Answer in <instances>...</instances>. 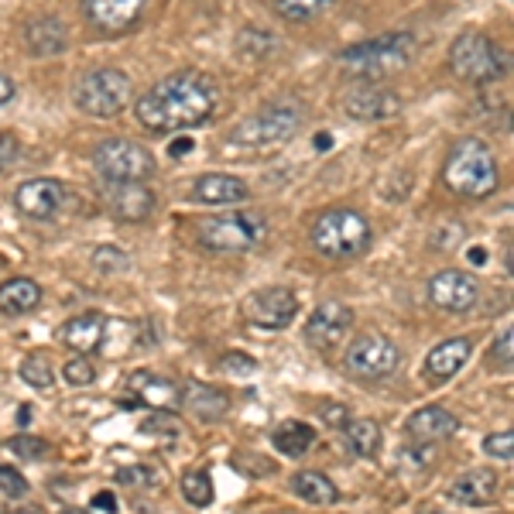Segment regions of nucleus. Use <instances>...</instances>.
I'll return each instance as SVG.
<instances>
[{
  "label": "nucleus",
  "instance_id": "f257e3e1",
  "mask_svg": "<svg viewBox=\"0 0 514 514\" xmlns=\"http://www.w3.org/2000/svg\"><path fill=\"white\" fill-rule=\"evenodd\" d=\"M216 107H220V83H216L210 72L182 69L151 86L134 103V117H138L144 131L172 134L206 124Z\"/></svg>",
  "mask_w": 514,
  "mask_h": 514
},
{
  "label": "nucleus",
  "instance_id": "f03ea898",
  "mask_svg": "<svg viewBox=\"0 0 514 514\" xmlns=\"http://www.w3.org/2000/svg\"><path fill=\"white\" fill-rule=\"evenodd\" d=\"M443 182L456 196L463 199H484L491 196L501 182V172H497V158L494 151L487 148L480 138H467L460 141L446 158L443 168Z\"/></svg>",
  "mask_w": 514,
  "mask_h": 514
},
{
  "label": "nucleus",
  "instance_id": "7ed1b4c3",
  "mask_svg": "<svg viewBox=\"0 0 514 514\" xmlns=\"http://www.w3.org/2000/svg\"><path fill=\"white\" fill-rule=\"evenodd\" d=\"M412 59H415V38L408 31H395V35H377L371 42L343 48L336 55V66L357 79H381L388 72L405 69Z\"/></svg>",
  "mask_w": 514,
  "mask_h": 514
},
{
  "label": "nucleus",
  "instance_id": "20e7f679",
  "mask_svg": "<svg viewBox=\"0 0 514 514\" xmlns=\"http://www.w3.org/2000/svg\"><path fill=\"white\" fill-rule=\"evenodd\" d=\"M312 247L329 261H353L371 247V223L357 210H326L312 223Z\"/></svg>",
  "mask_w": 514,
  "mask_h": 514
},
{
  "label": "nucleus",
  "instance_id": "39448f33",
  "mask_svg": "<svg viewBox=\"0 0 514 514\" xmlns=\"http://www.w3.org/2000/svg\"><path fill=\"white\" fill-rule=\"evenodd\" d=\"M302 127V103L299 100H275L244 117L234 131L227 134V144H240V148H275L299 134Z\"/></svg>",
  "mask_w": 514,
  "mask_h": 514
},
{
  "label": "nucleus",
  "instance_id": "423d86ee",
  "mask_svg": "<svg viewBox=\"0 0 514 514\" xmlns=\"http://www.w3.org/2000/svg\"><path fill=\"white\" fill-rule=\"evenodd\" d=\"M196 237L199 247H206L213 254H240V251H251V247H257L268 237V223H264L261 213L230 210L210 216V220H199Z\"/></svg>",
  "mask_w": 514,
  "mask_h": 514
},
{
  "label": "nucleus",
  "instance_id": "0eeeda50",
  "mask_svg": "<svg viewBox=\"0 0 514 514\" xmlns=\"http://www.w3.org/2000/svg\"><path fill=\"white\" fill-rule=\"evenodd\" d=\"M131 93H134L131 76L110 66L83 72V76L72 83V100L90 117H117L120 110L131 103Z\"/></svg>",
  "mask_w": 514,
  "mask_h": 514
},
{
  "label": "nucleus",
  "instance_id": "6e6552de",
  "mask_svg": "<svg viewBox=\"0 0 514 514\" xmlns=\"http://www.w3.org/2000/svg\"><path fill=\"white\" fill-rule=\"evenodd\" d=\"M93 168L114 186V182H148L158 165L155 155L144 144L127 138H110L93 151Z\"/></svg>",
  "mask_w": 514,
  "mask_h": 514
},
{
  "label": "nucleus",
  "instance_id": "1a4fd4ad",
  "mask_svg": "<svg viewBox=\"0 0 514 514\" xmlns=\"http://www.w3.org/2000/svg\"><path fill=\"white\" fill-rule=\"evenodd\" d=\"M449 69L463 79V83H494L508 72V55L497 52V45L484 35H463L449 48Z\"/></svg>",
  "mask_w": 514,
  "mask_h": 514
},
{
  "label": "nucleus",
  "instance_id": "9d476101",
  "mask_svg": "<svg viewBox=\"0 0 514 514\" xmlns=\"http://www.w3.org/2000/svg\"><path fill=\"white\" fill-rule=\"evenodd\" d=\"M398 360H401V353L388 336L367 333L350 343L343 364H347V371L353 377H360V381H381V377L398 371Z\"/></svg>",
  "mask_w": 514,
  "mask_h": 514
},
{
  "label": "nucleus",
  "instance_id": "9b49d317",
  "mask_svg": "<svg viewBox=\"0 0 514 514\" xmlns=\"http://www.w3.org/2000/svg\"><path fill=\"white\" fill-rule=\"evenodd\" d=\"M244 312H247V319L261 329H285L295 319V312H299V299H295L292 288L268 285L244 302Z\"/></svg>",
  "mask_w": 514,
  "mask_h": 514
},
{
  "label": "nucleus",
  "instance_id": "f8f14e48",
  "mask_svg": "<svg viewBox=\"0 0 514 514\" xmlns=\"http://www.w3.org/2000/svg\"><path fill=\"white\" fill-rule=\"evenodd\" d=\"M477 295H480V281L467 275V271L449 268V271H439V275L429 281L432 305H439V309L446 312H456V316L470 312L473 305H477Z\"/></svg>",
  "mask_w": 514,
  "mask_h": 514
},
{
  "label": "nucleus",
  "instance_id": "ddd939ff",
  "mask_svg": "<svg viewBox=\"0 0 514 514\" xmlns=\"http://www.w3.org/2000/svg\"><path fill=\"white\" fill-rule=\"evenodd\" d=\"M144 7H148V0H83L86 21L100 31H110V35L134 28L141 21Z\"/></svg>",
  "mask_w": 514,
  "mask_h": 514
},
{
  "label": "nucleus",
  "instance_id": "4468645a",
  "mask_svg": "<svg viewBox=\"0 0 514 514\" xmlns=\"http://www.w3.org/2000/svg\"><path fill=\"white\" fill-rule=\"evenodd\" d=\"M62 199H66V186L55 179H31L14 192V203L28 220H52L62 210Z\"/></svg>",
  "mask_w": 514,
  "mask_h": 514
},
{
  "label": "nucleus",
  "instance_id": "2eb2a0df",
  "mask_svg": "<svg viewBox=\"0 0 514 514\" xmlns=\"http://www.w3.org/2000/svg\"><path fill=\"white\" fill-rule=\"evenodd\" d=\"M401 110V96L388 86H364V90L350 93L343 100V114L350 120H364V124H374V120H388Z\"/></svg>",
  "mask_w": 514,
  "mask_h": 514
},
{
  "label": "nucleus",
  "instance_id": "dca6fc26",
  "mask_svg": "<svg viewBox=\"0 0 514 514\" xmlns=\"http://www.w3.org/2000/svg\"><path fill=\"white\" fill-rule=\"evenodd\" d=\"M107 206L117 220L141 223L155 213V192L144 186V182H114L107 189Z\"/></svg>",
  "mask_w": 514,
  "mask_h": 514
},
{
  "label": "nucleus",
  "instance_id": "f3484780",
  "mask_svg": "<svg viewBox=\"0 0 514 514\" xmlns=\"http://www.w3.org/2000/svg\"><path fill=\"white\" fill-rule=\"evenodd\" d=\"M353 323V312L350 305L343 302H323L316 312L309 316V323H305V340L312 343V347H333L336 340H343V333L350 329Z\"/></svg>",
  "mask_w": 514,
  "mask_h": 514
},
{
  "label": "nucleus",
  "instance_id": "a211bd4d",
  "mask_svg": "<svg viewBox=\"0 0 514 514\" xmlns=\"http://www.w3.org/2000/svg\"><path fill=\"white\" fill-rule=\"evenodd\" d=\"M127 384H131V395H138L134 398L138 405H148V408H155V412H175V408H182V388L172 381V377L138 371V374H131Z\"/></svg>",
  "mask_w": 514,
  "mask_h": 514
},
{
  "label": "nucleus",
  "instance_id": "6ab92c4d",
  "mask_svg": "<svg viewBox=\"0 0 514 514\" xmlns=\"http://www.w3.org/2000/svg\"><path fill=\"white\" fill-rule=\"evenodd\" d=\"M497 491H501V480L494 470H467L446 487V497L456 504H467V508H480V504H491Z\"/></svg>",
  "mask_w": 514,
  "mask_h": 514
},
{
  "label": "nucleus",
  "instance_id": "aec40b11",
  "mask_svg": "<svg viewBox=\"0 0 514 514\" xmlns=\"http://www.w3.org/2000/svg\"><path fill=\"white\" fill-rule=\"evenodd\" d=\"M456 429H460V422H456L453 415L439 405H425L405 422L408 439H415V443H422V446L446 443L449 436H456Z\"/></svg>",
  "mask_w": 514,
  "mask_h": 514
},
{
  "label": "nucleus",
  "instance_id": "412c9836",
  "mask_svg": "<svg viewBox=\"0 0 514 514\" xmlns=\"http://www.w3.org/2000/svg\"><path fill=\"white\" fill-rule=\"evenodd\" d=\"M470 353H473V343L467 336H453V340L429 350V357H425V374H429L432 381H449V377L460 374V367L470 360Z\"/></svg>",
  "mask_w": 514,
  "mask_h": 514
},
{
  "label": "nucleus",
  "instance_id": "4be33fe9",
  "mask_svg": "<svg viewBox=\"0 0 514 514\" xmlns=\"http://www.w3.org/2000/svg\"><path fill=\"white\" fill-rule=\"evenodd\" d=\"M247 182H240L237 175H203L192 189V199L203 206H234V203H244L247 199Z\"/></svg>",
  "mask_w": 514,
  "mask_h": 514
},
{
  "label": "nucleus",
  "instance_id": "5701e85b",
  "mask_svg": "<svg viewBox=\"0 0 514 514\" xmlns=\"http://www.w3.org/2000/svg\"><path fill=\"white\" fill-rule=\"evenodd\" d=\"M103 326H107V319L100 312H83V316H72L69 323L59 326V340L72 353H93L103 340Z\"/></svg>",
  "mask_w": 514,
  "mask_h": 514
},
{
  "label": "nucleus",
  "instance_id": "b1692460",
  "mask_svg": "<svg viewBox=\"0 0 514 514\" xmlns=\"http://www.w3.org/2000/svg\"><path fill=\"white\" fill-rule=\"evenodd\" d=\"M182 408H186L189 415H196L199 422H220L223 415L230 412V398L223 395L220 388L189 381L186 388H182Z\"/></svg>",
  "mask_w": 514,
  "mask_h": 514
},
{
  "label": "nucleus",
  "instance_id": "393cba45",
  "mask_svg": "<svg viewBox=\"0 0 514 514\" xmlns=\"http://www.w3.org/2000/svg\"><path fill=\"white\" fill-rule=\"evenodd\" d=\"M24 45H28L31 55H59L66 52V24L52 14L45 18H35L24 28Z\"/></svg>",
  "mask_w": 514,
  "mask_h": 514
},
{
  "label": "nucleus",
  "instance_id": "a878e982",
  "mask_svg": "<svg viewBox=\"0 0 514 514\" xmlns=\"http://www.w3.org/2000/svg\"><path fill=\"white\" fill-rule=\"evenodd\" d=\"M42 302V285L31 278H11L0 285V312L7 316H28Z\"/></svg>",
  "mask_w": 514,
  "mask_h": 514
},
{
  "label": "nucleus",
  "instance_id": "bb28decb",
  "mask_svg": "<svg viewBox=\"0 0 514 514\" xmlns=\"http://www.w3.org/2000/svg\"><path fill=\"white\" fill-rule=\"evenodd\" d=\"M292 491L302 497V501H309V504H336L340 501V491H336V484L326 477V473H319V470H302V473H295L292 477Z\"/></svg>",
  "mask_w": 514,
  "mask_h": 514
},
{
  "label": "nucleus",
  "instance_id": "cd10ccee",
  "mask_svg": "<svg viewBox=\"0 0 514 514\" xmlns=\"http://www.w3.org/2000/svg\"><path fill=\"white\" fill-rule=\"evenodd\" d=\"M312 446H316V429L299 422V419L281 422L275 429V449H281L285 456H292V460L295 456H305Z\"/></svg>",
  "mask_w": 514,
  "mask_h": 514
},
{
  "label": "nucleus",
  "instance_id": "c85d7f7f",
  "mask_svg": "<svg viewBox=\"0 0 514 514\" xmlns=\"http://www.w3.org/2000/svg\"><path fill=\"white\" fill-rule=\"evenodd\" d=\"M343 436H347V446L353 453L364 456V460H371V456H377V449H381V425L374 419L343 422Z\"/></svg>",
  "mask_w": 514,
  "mask_h": 514
},
{
  "label": "nucleus",
  "instance_id": "c756f323",
  "mask_svg": "<svg viewBox=\"0 0 514 514\" xmlns=\"http://www.w3.org/2000/svg\"><path fill=\"white\" fill-rule=\"evenodd\" d=\"M278 48H281V42L264 28H244V31H240V38H237V52H240V59H247V62L271 59Z\"/></svg>",
  "mask_w": 514,
  "mask_h": 514
},
{
  "label": "nucleus",
  "instance_id": "7c9ffc66",
  "mask_svg": "<svg viewBox=\"0 0 514 514\" xmlns=\"http://www.w3.org/2000/svg\"><path fill=\"white\" fill-rule=\"evenodd\" d=\"M271 4H275V11H278L285 21L302 24V21L319 18V14H323L326 7L333 4V0H271Z\"/></svg>",
  "mask_w": 514,
  "mask_h": 514
},
{
  "label": "nucleus",
  "instance_id": "2f4dec72",
  "mask_svg": "<svg viewBox=\"0 0 514 514\" xmlns=\"http://www.w3.org/2000/svg\"><path fill=\"white\" fill-rule=\"evenodd\" d=\"M182 494H186L189 504H196V508H210L213 504V480L206 470H189L186 477H182Z\"/></svg>",
  "mask_w": 514,
  "mask_h": 514
},
{
  "label": "nucleus",
  "instance_id": "473e14b6",
  "mask_svg": "<svg viewBox=\"0 0 514 514\" xmlns=\"http://www.w3.org/2000/svg\"><path fill=\"white\" fill-rule=\"evenodd\" d=\"M21 381L31 384V388H38V391H45V388H52V384H55V371L48 367L45 357H28L21 364Z\"/></svg>",
  "mask_w": 514,
  "mask_h": 514
},
{
  "label": "nucleus",
  "instance_id": "72a5a7b5",
  "mask_svg": "<svg viewBox=\"0 0 514 514\" xmlns=\"http://www.w3.org/2000/svg\"><path fill=\"white\" fill-rule=\"evenodd\" d=\"M62 377H66L69 384H76V388H86V384L96 381V367L86 357H72L62 364Z\"/></svg>",
  "mask_w": 514,
  "mask_h": 514
},
{
  "label": "nucleus",
  "instance_id": "f704fd0d",
  "mask_svg": "<svg viewBox=\"0 0 514 514\" xmlns=\"http://www.w3.org/2000/svg\"><path fill=\"white\" fill-rule=\"evenodd\" d=\"M93 264L103 271V275H117V271H127V254L120 247H96L93 251Z\"/></svg>",
  "mask_w": 514,
  "mask_h": 514
},
{
  "label": "nucleus",
  "instance_id": "c9c22d12",
  "mask_svg": "<svg viewBox=\"0 0 514 514\" xmlns=\"http://www.w3.org/2000/svg\"><path fill=\"white\" fill-rule=\"evenodd\" d=\"M7 449H11L14 456H21V460H45L48 443L35 436H14L11 443H7Z\"/></svg>",
  "mask_w": 514,
  "mask_h": 514
},
{
  "label": "nucleus",
  "instance_id": "e433bc0d",
  "mask_svg": "<svg viewBox=\"0 0 514 514\" xmlns=\"http://www.w3.org/2000/svg\"><path fill=\"white\" fill-rule=\"evenodd\" d=\"M484 453L494 456V460L511 463V456H514V432L504 429V432H494V436H487L484 439Z\"/></svg>",
  "mask_w": 514,
  "mask_h": 514
},
{
  "label": "nucleus",
  "instance_id": "4c0bfd02",
  "mask_svg": "<svg viewBox=\"0 0 514 514\" xmlns=\"http://www.w3.org/2000/svg\"><path fill=\"white\" fill-rule=\"evenodd\" d=\"M223 371L234 374V377H251V374L257 371V360H254V357H247V353L230 350L227 357H223Z\"/></svg>",
  "mask_w": 514,
  "mask_h": 514
},
{
  "label": "nucleus",
  "instance_id": "58836bf2",
  "mask_svg": "<svg viewBox=\"0 0 514 514\" xmlns=\"http://www.w3.org/2000/svg\"><path fill=\"white\" fill-rule=\"evenodd\" d=\"M0 491L7 497H24L28 494V480H24L14 467H0Z\"/></svg>",
  "mask_w": 514,
  "mask_h": 514
},
{
  "label": "nucleus",
  "instance_id": "ea45409f",
  "mask_svg": "<svg viewBox=\"0 0 514 514\" xmlns=\"http://www.w3.org/2000/svg\"><path fill=\"white\" fill-rule=\"evenodd\" d=\"M21 158V141L14 134H4L0 131V172H7L11 165H18Z\"/></svg>",
  "mask_w": 514,
  "mask_h": 514
},
{
  "label": "nucleus",
  "instance_id": "a19ab883",
  "mask_svg": "<svg viewBox=\"0 0 514 514\" xmlns=\"http://www.w3.org/2000/svg\"><path fill=\"white\" fill-rule=\"evenodd\" d=\"M141 432H148V436H179V425H175L172 419H162V415H155V419L141 422Z\"/></svg>",
  "mask_w": 514,
  "mask_h": 514
},
{
  "label": "nucleus",
  "instance_id": "79ce46f5",
  "mask_svg": "<svg viewBox=\"0 0 514 514\" xmlns=\"http://www.w3.org/2000/svg\"><path fill=\"white\" fill-rule=\"evenodd\" d=\"M117 480L124 487H141V484H148V470H144V467H124L117 473Z\"/></svg>",
  "mask_w": 514,
  "mask_h": 514
},
{
  "label": "nucleus",
  "instance_id": "37998d69",
  "mask_svg": "<svg viewBox=\"0 0 514 514\" xmlns=\"http://www.w3.org/2000/svg\"><path fill=\"white\" fill-rule=\"evenodd\" d=\"M511 340H514V333L504 329V336H497V343H494V357L501 360V367H511Z\"/></svg>",
  "mask_w": 514,
  "mask_h": 514
},
{
  "label": "nucleus",
  "instance_id": "c03bdc74",
  "mask_svg": "<svg viewBox=\"0 0 514 514\" xmlns=\"http://www.w3.org/2000/svg\"><path fill=\"white\" fill-rule=\"evenodd\" d=\"M117 508H120V504H117V497L110 494V491H100L90 501V511H100V514H117Z\"/></svg>",
  "mask_w": 514,
  "mask_h": 514
},
{
  "label": "nucleus",
  "instance_id": "a18cd8bd",
  "mask_svg": "<svg viewBox=\"0 0 514 514\" xmlns=\"http://www.w3.org/2000/svg\"><path fill=\"white\" fill-rule=\"evenodd\" d=\"M446 230H449V234H436V237H432V244H436V247H446V251H449V247H456V240L463 237V230L456 227V223H453V227H446Z\"/></svg>",
  "mask_w": 514,
  "mask_h": 514
},
{
  "label": "nucleus",
  "instance_id": "49530a36",
  "mask_svg": "<svg viewBox=\"0 0 514 514\" xmlns=\"http://www.w3.org/2000/svg\"><path fill=\"white\" fill-rule=\"evenodd\" d=\"M323 419L329 425H343V422H347V408H343V405H326L323 408Z\"/></svg>",
  "mask_w": 514,
  "mask_h": 514
},
{
  "label": "nucleus",
  "instance_id": "de8ad7c7",
  "mask_svg": "<svg viewBox=\"0 0 514 514\" xmlns=\"http://www.w3.org/2000/svg\"><path fill=\"white\" fill-rule=\"evenodd\" d=\"M192 151V141L189 138H179V141H172V148H168V155H175V158H186Z\"/></svg>",
  "mask_w": 514,
  "mask_h": 514
},
{
  "label": "nucleus",
  "instance_id": "09e8293b",
  "mask_svg": "<svg viewBox=\"0 0 514 514\" xmlns=\"http://www.w3.org/2000/svg\"><path fill=\"white\" fill-rule=\"evenodd\" d=\"M11 96H14V79L0 72V103H7Z\"/></svg>",
  "mask_w": 514,
  "mask_h": 514
},
{
  "label": "nucleus",
  "instance_id": "8fccbe9b",
  "mask_svg": "<svg viewBox=\"0 0 514 514\" xmlns=\"http://www.w3.org/2000/svg\"><path fill=\"white\" fill-rule=\"evenodd\" d=\"M467 261H470V264H477V268H480V264H484V261H487V251H484V247H470Z\"/></svg>",
  "mask_w": 514,
  "mask_h": 514
},
{
  "label": "nucleus",
  "instance_id": "3c124183",
  "mask_svg": "<svg viewBox=\"0 0 514 514\" xmlns=\"http://www.w3.org/2000/svg\"><path fill=\"white\" fill-rule=\"evenodd\" d=\"M316 148H319V151H326V148H329V134H319V138H316Z\"/></svg>",
  "mask_w": 514,
  "mask_h": 514
},
{
  "label": "nucleus",
  "instance_id": "603ef678",
  "mask_svg": "<svg viewBox=\"0 0 514 514\" xmlns=\"http://www.w3.org/2000/svg\"><path fill=\"white\" fill-rule=\"evenodd\" d=\"M18 419H21V425H28V419H31V408L28 405H24L21 412H18Z\"/></svg>",
  "mask_w": 514,
  "mask_h": 514
},
{
  "label": "nucleus",
  "instance_id": "864d4df0",
  "mask_svg": "<svg viewBox=\"0 0 514 514\" xmlns=\"http://www.w3.org/2000/svg\"><path fill=\"white\" fill-rule=\"evenodd\" d=\"M419 514H449V511H439V508H422Z\"/></svg>",
  "mask_w": 514,
  "mask_h": 514
},
{
  "label": "nucleus",
  "instance_id": "5fc2aeb1",
  "mask_svg": "<svg viewBox=\"0 0 514 514\" xmlns=\"http://www.w3.org/2000/svg\"><path fill=\"white\" fill-rule=\"evenodd\" d=\"M62 514H93V511H62Z\"/></svg>",
  "mask_w": 514,
  "mask_h": 514
}]
</instances>
